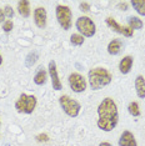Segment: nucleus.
Masks as SVG:
<instances>
[{"label": "nucleus", "mask_w": 145, "mask_h": 146, "mask_svg": "<svg viewBox=\"0 0 145 146\" xmlns=\"http://www.w3.org/2000/svg\"><path fill=\"white\" fill-rule=\"evenodd\" d=\"M131 5L140 15L145 16V0H133Z\"/></svg>", "instance_id": "obj_17"}, {"label": "nucleus", "mask_w": 145, "mask_h": 146, "mask_svg": "<svg viewBox=\"0 0 145 146\" xmlns=\"http://www.w3.org/2000/svg\"><path fill=\"white\" fill-rule=\"evenodd\" d=\"M76 29L83 34V36L91 38L95 34V24L88 16H80L76 20Z\"/></svg>", "instance_id": "obj_6"}, {"label": "nucleus", "mask_w": 145, "mask_h": 146, "mask_svg": "<svg viewBox=\"0 0 145 146\" xmlns=\"http://www.w3.org/2000/svg\"><path fill=\"white\" fill-rule=\"evenodd\" d=\"M89 9H90V6H89L88 3H81V4H80V10L81 11L86 13V11H89Z\"/></svg>", "instance_id": "obj_25"}, {"label": "nucleus", "mask_w": 145, "mask_h": 146, "mask_svg": "<svg viewBox=\"0 0 145 146\" xmlns=\"http://www.w3.org/2000/svg\"><path fill=\"white\" fill-rule=\"evenodd\" d=\"M1 62H3V58H1V55H0V65H1Z\"/></svg>", "instance_id": "obj_29"}, {"label": "nucleus", "mask_w": 145, "mask_h": 146, "mask_svg": "<svg viewBox=\"0 0 145 146\" xmlns=\"http://www.w3.org/2000/svg\"><path fill=\"white\" fill-rule=\"evenodd\" d=\"M45 81H47V71L40 68V70L36 72L34 76V82L36 85H43L45 84Z\"/></svg>", "instance_id": "obj_16"}, {"label": "nucleus", "mask_w": 145, "mask_h": 146, "mask_svg": "<svg viewBox=\"0 0 145 146\" xmlns=\"http://www.w3.org/2000/svg\"><path fill=\"white\" fill-rule=\"evenodd\" d=\"M69 85H70L71 90L75 92H83L86 89V81L78 72H74L69 76Z\"/></svg>", "instance_id": "obj_7"}, {"label": "nucleus", "mask_w": 145, "mask_h": 146, "mask_svg": "<svg viewBox=\"0 0 145 146\" xmlns=\"http://www.w3.org/2000/svg\"><path fill=\"white\" fill-rule=\"evenodd\" d=\"M135 89H136V94L140 99H145V79L141 75L136 76L135 79Z\"/></svg>", "instance_id": "obj_12"}, {"label": "nucleus", "mask_w": 145, "mask_h": 146, "mask_svg": "<svg viewBox=\"0 0 145 146\" xmlns=\"http://www.w3.org/2000/svg\"><path fill=\"white\" fill-rule=\"evenodd\" d=\"M131 66H133V58H131V56H125L123 60L120 61V64H119L120 72H123V74H128V72L131 70Z\"/></svg>", "instance_id": "obj_13"}, {"label": "nucleus", "mask_w": 145, "mask_h": 146, "mask_svg": "<svg viewBox=\"0 0 145 146\" xmlns=\"http://www.w3.org/2000/svg\"><path fill=\"white\" fill-rule=\"evenodd\" d=\"M99 120H98V127L103 131H111L115 129V126L119 120V114H118L116 104L113 99L106 98L100 102L98 108Z\"/></svg>", "instance_id": "obj_1"}, {"label": "nucleus", "mask_w": 145, "mask_h": 146, "mask_svg": "<svg viewBox=\"0 0 145 146\" xmlns=\"http://www.w3.org/2000/svg\"><path fill=\"white\" fill-rule=\"evenodd\" d=\"M128 110L133 116H139L140 115V109H139V105L136 102H130L129 106H128Z\"/></svg>", "instance_id": "obj_20"}, {"label": "nucleus", "mask_w": 145, "mask_h": 146, "mask_svg": "<svg viewBox=\"0 0 145 146\" xmlns=\"http://www.w3.org/2000/svg\"><path fill=\"white\" fill-rule=\"evenodd\" d=\"M34 20L38 28L44 29L47 26V10L44 8H36L34 11Z\"/></svg>", "instance_id": "obj_10"}, {"label": "nucleus", "mask_w": 145, "mask_h": 146, "mask_svg": "<svg viewBox=\"0 0 145 146\" xmlns=\"http://www.w3.org/2000/svg\"><path fill=\"white\" fill-rule=\"evenodd\" d=\"M99 146H111V145L109 144V142H100V144H99Z\"/></svg>", "instance_id": "obj_28"}, {"label": "nucleus", "mask_w": 145, "mask_h": 146, "mask_svg": "<svg viewBox=\"0 0 145 146\" xmlns=\"http://www.w3.org/2000/svg\"><path fill=\"white\" fill-rule=\"evenodd\" d=\"M6 146H9V145H6Z\"/></svg>", "instance_id": "obj_30"}, {"label": "nucleus", "mask_w": 145, "mask_h": 146, "mask_svg": "<svg viewBox=\"0 0 145 146\" xmlns=\"http://www.w3.org/2000/svg\"><path fill=\"white\" fill-rule=\"evenodd\" d=\"M36 106V98L34 95H25L21 94L18 101L15 102V109L19 112L24 114H31Z\"/></svg>", "instance_id": "obj_3"}, {"label": "nucleus", "mask_w": 145, "mask_h": 146, "mask_svg": "<svg viewBox=\"0 0 145 146\" xmlns=\"http://www.w3.org/2000/svg\"><path fill=\"white\" fill-rule=\"evenodd\" d=\"M36 140H38L39 142H47L49 140V136L45 135V134H40V135L36 136Z\"/></svg>", "instance_id": "obj_23"}, {"label": "nucleus", "mask_w": 145, "mask_h": 146, "mask_svg": "<svg viewBox=\"0 0 145 146\" xmlns=\"http://www.w3.org/2000/svg\"><path fill=\"white\" fill-rule=\"evenodd\" d=\"M57 19L64 30H69L71 28V10L69 6L58 5L57 6Z\"/></svg>", "instance_id": "obj_5"}, {"label": "nucleus", "mask_w": 145, "mask_h": 146, "mask_svg": "<svg viewBox=\"0 0 145 146\" xmlns=\"http://www.w3.org/2000/svg\"><path fill=\"white\" fill-rule=\"evenodd\" d=\"M3 29H4L5 33L11 31V29H13V21H11V20L5 21V23H4V26H3Z\"/></svg>", "instance_id": "obj_22"}, {"label": "nucleus", "mask_w": 145, "mask_h": 146, "mask_svg": "<svg viewBox=\"0 0 145 146\" xmlns=\"http://www.w3.org/2000/svg\"><path fill=\"white\" fill-rule=\"evenodd\" d=\"M111 74L106 69L95 68L89 71V82L93 90H99L111 82Z\"/></svg>", "instance_id": "obj_2"}, {"label": "nucleus", "mask_w": 145, "mask_h": 146, "mask_svg": "<svg viewBox=\"0 0 145 146\" xmlns=\"http://www.w3.org/2000/svg\"><path fill=\"white\" fill-rule=\"evenodd\" d=\"M119 146H136L134 135L130 131H124L119 139Z\"/></svg>", "instance_id": "obj_11"}, {"label": "nucleus", "mask_w": 145, "mask_h": 146, "mask_svg": "<svg viewBox=\"0 0 145 146\" xmlns=\"http://www.w3.org/2000/svg\"><path fill=\"white\" fill-rule=\"evenodd\" d=\"M4 14L8 16V18H13V15H14V11H13V9L10 8V6H5V11Z\"/></svg>", "instance_id": "obj_24"}, {"label": "nucleus", "mask_w": 145, "mask_h": 146, "mask_svg": "<svg viewBox=\"0 0 145 146\" xmlns=\"http://www.w3.org/2000/svg\"><path fill=\"white\" fill-rule=\"evenodd\" d=\"M59 102H60V106L61 109L65 111V114L69 115L70 117H76L79 115V112H80V104L74 100V99L69 98L68 95H63L60 96V99H59Z\"/></svg>", "instance_id": "obj_4"}, {"label": "nucleus", "mask_w": 145, "mask_h": 146, "mask_svg": "<svg viewBox=\"0 0 145 146\" xmlns=\"http://www.w3.org/2000/svg\"><path fill=\"white\" fill-rule=\"evenodd\" d=\"M106 24L109 28H111L114 31L119 33V34H123L124 36H128V38H130V36H133V30L128 26V28H125V26H121L119 25L116 21L114 20L113 18H108L106 19Z\"/></svg>", "instance_id": "obj_9"}, {"label": "nucleus", "mask_w": 145, "mask_h": 146, "mask_svg": "<svg viewBox=\"0 0 145 146\" xmlns=\"http://www.w3.org/2000/svg\"><path fill=\"white\" fill-rule=\"evenodd\" d=\"M49 74L51 78V84H53V89H55L57 91L61 90V81L59 79L58 75V70H57V64L54 60H51L49 62Z\"/></svg>", "instance_id": "obj_8"}, {"label": "nucleus", "mask_w": 145, "mask_h": 146, "mask_svg": "<svg viewBox=\"0 0 145 146\" xmlns=\"http://www.w3.org/2000/svg\"><path fill=\"white\" fill-rule=\"evenodd\" d=\"M128 24H129V28L131 30H138V29H141L143 28V21L140 20L139 18H135V16H130L128 19Z\"/></svg>", "instance_id": "obj_18"}, {"label": "nucleus", "mask_w": 145, "mask_h": 146, "mask_svg": "<svg viewBox=\"0 0 145 146\" xmlns=\"http://www.w3.org/2000/svg\"><path fill=\"white\" fill-rule=\"evenodd\" d=\"M121 50V41L120 40H113L108 45V52L110 55H118Z\"/></svg>", "instance_id": "obj_15"}, {"label": "nucleus", "mask_w": 145, "mask_h": 146, "mask_svg": "<svg viewBox=\"0 0 145 146\" xmlns=\"http://www.w3.org/2000/svg\"><path fill=\"white\" fill-rule=\"evenodd\" d=\"M119 8H121V10H126V8H128L126 3H120V4H119Z\"/></svg>", "instance_id": "obj_27"}, {"label": "nucleus", "mask_w": 145, "mask_h": 146, "mask_svg": "<svg viewBox=\"0 0 145 146\" xmlns=\"http://www.w3.org/2000/svg\"><path fill=\"white\" fill-rule=\"evenodd\" d=\"M4 18H5L4 11H3V9H0V23H3V21H4Z\"/></svg>", "instance_id": "obj_26"}, {"label": "nucleus", "mask_w": 145, "mask_h": 146, "mask_svg": "<svg viewBox=\"0 0 145 146\" xmlns=\"http://www.w3.org/2000/svg\"><path fill=\"white\" fill-rule=\"evenodd\" d=\"M38 52H30L28 56H26V60H25V64H26V66L28 68H30V66H33L36 62V60H38Z\"/></svg>", "instance_id": "obj_19"}, {"label": "nucleus", "mask_w": 145, "mask_h": 146, "mask_svg": "<svg viewBox=\"0 0 145 146\" xmlns=\"http://www.w3.org/2000/svg\"><path fill=\"white\" fill-rule=\"evenodd\" d=\"M70 41L72 45H83L84 42V36L83 35H79V34H72L70 36Z\"/></svg>", "instance_id": "obj_21"}, {"label": "nucleus", "mask_w": 145, "mask_h": 146, "mask_svg": "<svg viewBox=\"0 0 145 146\" xmlns=\"http://www.w3.org/2000/svg\"><path fill=\"white\" fill-rule=\"evenodd\" d=\"M18 11L23 18H28V16L30 15V4H29V1H26V0L19 1L18 3Z\"/></svg>", "instance_id": "obj_14"}]
</instances>
